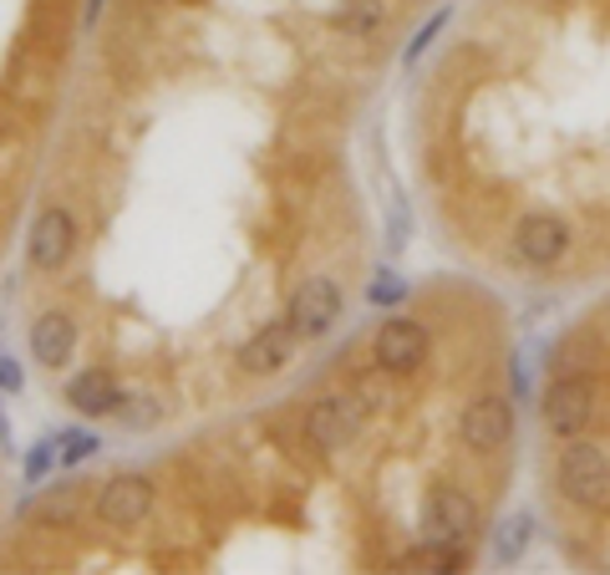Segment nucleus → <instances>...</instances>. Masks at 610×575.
Instances as JSON below:
<instances>
[{
	"instance_id": "obj_1",
	"label": "nucleus",
	"mask_w": 610,
	"mask_h": 575,
	"mask_svg": "<svg viewBox=\"0 0 610 575\" xmlns=\"http://www.w3.org/2000/svg\"><path fill=\"white\" fill-rule=\"evenodd\" d=\"M555 495L585 514H606L610 509V448L600 438L575 433L555 458Z\"/></svg>"
},
{
	"instance_id": "obj_2",
	"label": "nucleus",
	"mask_w": 610,
	"mask_h": 575,
	"mask_svg": "<svg viewBox=\"0 0 610 575\" xmlns=\"http://www.w3.org/2000/svg\"><path fill=\"white\" fill-rule=\"evenodd\" d=\"M540 417H544V433H555V438H575V433H585L600 417V382L590 372L555 377V382L544 388Z\"/></svg>"
},
{
	"instance_id": "obj_3",
	"label": "nucleus",
	"mask_w": 610,
	"mask_h": 575,
	"mask_svg": "<svg viewBox=\"0 0 610 575\" xmlns=\"http://www.w3.org/2000/svg\"><path fill=\"white\" fill-rule=\"evenodd\" d=\"M367 408H372V402L361 398V392H326V398L305 413V438L316 443V448H346V443H357L361 428H367Z\"/></svg>"
},
{
	"instance_id": "obj_4",
	"label": "nucleus",
	"mask_w": 610,
	"mask_h": 575,
	"mask_svg": "<svg viewBox=\"0 0 610 575\" xmlns=\"http://www.w3.org/2000/svg\"><path fill=\"white\" fill-rule=\"evenodd\" d=\"M478 535V505L458 484H438L423 505V540L427 545H473Z\"/></svg>"
},
{
	"instance_id": "obj_5",
	"label": "nucleus",
	"mask_w": 610,
	"mask_h": 575,
	"mask_svg": "<svg viewBox=\"0 0 610 575\" xmlns=\"http://www.w3.org/2000/svg\"><path fill=\"white\" fill-rule=\"evenodd\" d=\"M509 245H514V254L530 270H555L559 260L570 254L575 229L559 215H549V209H534V215H524L514 229H509Z\"/></svg>"
},
{
	"instance_id": "obj_6",
	"label": "nucleus",
	"mask_w": 610,
	"mask_h": 575,
	"mask_svg": "<svg viewBox=\"0 0 610 575\" xmlns=\"http://www.w3.org/2000/svg\"><path fill=\"white\" fill-rule=\"evenodd\" d=\"M514 402L509 398H473L458 413V438L473 448V454H499V448H509L514 443Z\"/></svg>"
},
{
	"instance_id": "obj_7",
	"label": "nucleus",
	"mask_w": 610,
	"mask_h": 575,
	"mask_svg": "<svg viewBox=\"0 0 610 575\" xmlns=\"http://www.w3.org/2000/svg\"><path fill=\"white\" fill-rule=\"evenodd\" d=\"M372 361L392 377H407L427 361V332L412 316H386L372 332Z\"/></svg>"
},
{
	"instance_id": "obj_8",
	"label": "nucleus",
	"mask_w": 610,
	"mask_h": 575,
	"mask_svg": "<svg viewBox=\"0 0 610 575\" xmlns=\"http://www.w3.org/2000/svg\"><path fill=\"white\" fill-rule=\"evenodd\" d=\"M336 316H341V291H336L331 275H311V281L295 285L291 311H285V322L295 326V336L316 341V336H326L336 326Z\"/></svg>"
},
{
	"instance_id": "obj_9",
	"label": "nucleus",
	"mask_w": 610,
	"mask_h": 575,
	"mask_svg": "<svg viewBox=\"0 0 610 575\" xmlns=\"http://www.w3.org/2000/svg\"><path fill=\"white\" fill-rule=\"evenodd\" d=\"M97 514H102V524H118V530L143 524L148 514H153V479H143V474H118V479L102 489V499H97Z\"/></svg>"
},
{
	"instance_id": "obj_10",
	"label": "nucleus",
	"mask_w": 610,
	"mask_h": 575,
	"mask_svg": "<svg viewBox=\"0 0 610 575\" xmlns=\"http://www.w3.org/2000/svg\"><path fill=\"white\" fill-rule=\"evenodd\" d=\"M77 250V225H72L67 209H46V215L31 225V265L56 275V270L72 260Z\"/></svg>"
},
{
	"instance_id": "obj_11",
	"label": "nucleus",
	"mask_w": 610,
	"mask_h": 575,
	"mask_svg": "<svg viewBox=\"0 0 610 575\" xmlns=\"http://www.w3.org/2000/svg\"><path fill=\"white\" fill-rule=\"evenodd\" d=\"M291 351H295V326L275 322V326H265V332H254L250 341L239 347V367H244L250 377H270L291 361Z\"/></svg>"
},
{
	"instance_id": "obj_12",
	"label": "nucleus",
	"mask_w": 610,
	"mask_h": 575,
	"mask_svg": "<svg viewBox=\"0 0 610 575\" xmlns=\"http://www.w3.org/2000/svg\"><path fill=\"white\" fill-rule=\"evenodd\" d=\"M67 402L77 408V413H87V417H118L122 413V402H128V392L112 382L107 372H81L77 382L67 388Z\"/></svg>"
},
{
	"instance_id": "obj_13",
	"label": "nucleus",
	"mask_w": 610,
	"mask_h": 575,
	"mask_svg": "<svg viewBox=\"0 0 610 575\" xmlns=\"http://www.w3.org/2000/svg\"><path fill=\"white\" fill-rule=\"evenodd\" d=\"M72 347H77V322H72L67 311H46V316L31 326V351H36L41 367L72 361Z\"/></svg>"
},
{
	"instance_id": "obj_14",
	"label": "nucleus",
	"mask_w": 610,
	"mask_h": 575,
	"mask_svg": "<svg viewBox=\"0 0 610 575\" xmlns=\"http://www.w3.org/2000/svg\"><path fill=\"white\" fill-rule=\"evenodd\" d=\"M386 21H392V6H386V0H351V6H346V31L361 41H377L386 31Z\"/></svg>"
},
{
	"instance_id": "obj_15",
	"label": "nucleus",
	"mask_w": 610,
	"mask_h": 575,
	"mask_svg": "<svg viewBox=\"0 0 610 575\" xmlns=\"http://www.w3.org/2000/svg\"><path fill=\"white\" fill-rule=\"evenodd\" d=\"M530 535H534V524H530V514H514V520L499 530V540H493V555L504 565H514L519 555H524V545H530Z\"/></svg>"
},
{
	"instance_id": "obj_16",
	"label": "nucleus",
	"mask_w": 610,
	"mask_h": 575,
	"mask_svg": "<svg viewBox=\"0 0 610 575\" xmlns=\"http://www.w3.org/2000/svg\"><path fill=\"white\" fill-rule=\"evenodd\" d=\"M443 26H448V11H438V15H433V21L423 26V31H417V36H412V46H407V56H402V62H407V67H417V62H423V52L433 46V36H438Z\"/></svg>"
},
{
	"instance_id": "obj_17",
	"label": "nucleus",
	"mask_w": 610,
	"mask_h": 575,
	"mask_svg": "<svg viewBox=\"0 0 610 575\" xmlns=\"http://www.w3.org/2000/svg\"><path fill=\"white\" fill-rule=\"evenodd\" d=\"M402 295H407V285H402L392 270H382V275H377V285H372V301H377V306H397Z\"/></svg>"
},
{
	"instance_id": "obj_18",
	"label": "nucleus",
	"mask_w": 610,
	"mask_h": 575,
	"mask_svg": "<svg viewBox=\"0 0 610 575\" xmlns=\"http://www.w3.org/2000/svg\"><path fill=\"white\" fill-rule=\"evenodd\" d=\"M67 448H62V464H81V458H92L97 454V438L92 433H67Z\"/></svg>"
},
{
	"instance_id": "obj_19",
	"label": "nucleus",
	"mask_w": 610,
	"mask_h": 575,
	"mask_svg": "<svg viewBox=\"0 0 610 575\" xmlns=\"http://www.w3.org/2000/svg\"><path fill=\"white\" fill-rule=\"evenodd\" d=\"M46 468H52V438H46V443H36V448H31V458H26V479L36 484L41 474H46Z\"/></svg>"
},
{
	"instance_id": "obj_20",
	"label": "nucleus",
	"mask_w": 610,
	"mask_h": 575,
	"mask_svg": "<svg viewBox=\"0 0 610 575\" xmlns=\"http://www.w3.org/2000/svg\"><path fill=\"white\" fill-rule=\"evenodd\" d=\"M122 423H128V428H148V423H159V408H122Z\"/></svg>"
},
{
	"instance_id": "obj_21",
	"label": "nucleus",
	"mask_w": 610,
	"mask_h": 575,
	"mask_svg": "<svg viewBox=\"0 0 610 575\" xmlns=\"http://www.w3.org/2000/svg\"><path fill=\"white\" fill-rule=\"evenodd\" d=\"M0 388L6 392H21V367L11 357H0Z\"/></svg>"
},
{
	"instance_id": "obj_22",
	"label": "nucleus",
	"mask_w": 610,
	"mask_h": 575,
	"mask_svg": "<svg viewBox=\"0 0 610 575\" xmlns=\"http://www.w3.org/2000/svg\"><path fill=\"white\" fill-rule=\"evenodd\" d=\"M97 15H102V0H87V26H92Z\"/></svg>"
}]
</instances>
